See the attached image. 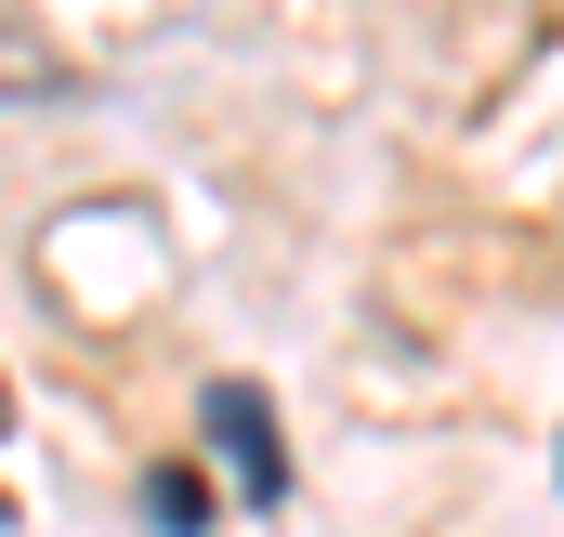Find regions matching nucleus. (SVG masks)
Returning <instances> with one entry per match:
<instances>
[{
  "instance_id": "3",
  "label": "nucleus",
  "mask_w": 564,
  "mask_h": 537,
  "mask_svg": "<svg viewBox=\"0 0 564 537\" xmlns=\"http://www.w3.org/2000/svg\"><path fill=\"white\" fill-rule=\"evenodd\" d=\"M0 432H13V381H0Z\"/></svg>"
},
{
  "instance_id": "1",
  "label": "nucleus",
  "mask_w": 564,
  "mask_h": 537,
  "mask_svg": "<svg viewBox=\"0 0 564 537\" xmlns=\"http://www.w3.org/2000/svg\"><path fill=\"white\" fill-rule=\"evenodd\" d=\"M197 432H210V459H224V485L250 512H289V432H276V406H263V381H210L197 394Z\"/></svg>"
},
{
  "instance_id": "2",
  "label": "nucleus",
  "mask_w": 564,
  "mask_h": 537,
  "mask_svg": "<svg viewBox=\"0 0 564 537\" xmlns=\"http://www.w3.org/2000/svg\"><path fill=\"white\" fill-rule=\"evenodd\" d=\"M144 525H158V537H210V472L158 459V472H144Z\"/></svg>"
}]
</instances>
